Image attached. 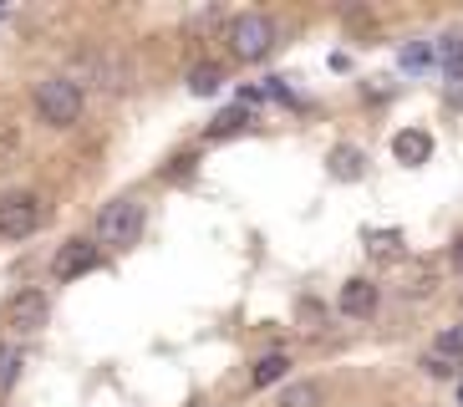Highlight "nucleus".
I'll use <instances>...</instances> for the list:
<instances>
[{
	"instance_id": "nucleus-1",
	"label": "nucleus",
	"mask_w": 463,
	"mask_h": 407,
	"mask_svg": "<svg viewBox=\"0 0 463 407\" xmlns=\"http://www.w3.org/2000/svg\"><path fill=\"white\" fill-rule=\"evenodd\" d=\"M36 112H42V122H52V128H71V122L82 118V87L71 77H46L42 87H36Z\"/></svg>"
},
{
	"instance_id": "nucleus-2",
	"label": "nucleus",
	"mask_w": 463,
	"mask_h": 407,
	"mask_svg": "<svg viewBox=\"0 0 463 407\" xmlns=\"http://www.w3.org/2000/svg\"><path fill=\"white\" fill-rule=\"evenodd\" d=\"M143 234V204L137 199H112L102 214H97V244H112V250H128Z\"/></svg>"
},
{
	"instance_id": "nucleus-3",
	"label": "nucleus",
	"mask_w": 463,
	"mask_h": 407,
	"mask_svg": "<svg viewBox=\"0 0 463 407\" xmlns=\"http://www.w3.org/2000/svg\"><path fill=\"white\" fill-rule=\"evenodd\" d=\"M275 46V21L260 11H245L230 21V52L240 62H265V52Z\"/></svg>"
},
{
	"instance_id": "nucleus-4",
	"label": "nucleus",
	"mask_w": 463,
	"mask_h": 407,
	"mask_svg": "<svg viewBox=\"0 0 463 407\" xmlns=\"http://www.w3.org/2000/svg\"><path fill=\"white\" fill-rule=\"evenodd\" d=\"M42 230V199L36 194H5L0 199V234L5 240H26Z\"/></svg>"
},
{
	"instance_id": "nucleus-5",
	"label": "nucleus",
	"mask_w": 463,
	"mask_h": 407,
	"mask_svg": "<svg viewBox=\"0 0 463 407\" xmlns=\"http://www.w3.org/2000/svg\"><path fill=\"white\" fill-rule=\"evenodd\" d=\"M46 321H52V300H46L42 290H21V296H11V306H5V326H11L15 336H31V331H42Z\"/></svg>"
},
{
	"instance_id": "nucleus-6",
	"label": "nucleus",
	"mask_w": 463,
	"mask_h": 407,
	"mask_svg": "<svg viewBox=\"0 0 463 407\" xmlns=\"http://www.w3.org/2000/svg\"><path fill=\"white\" fill-rule=\"evenodd\" d=\"M97 260H102V250H97L92 240H67L61 250H56V260H52V275L56 280H77V275L97 270Z\"/></svg>"
},
{
	"instance_id": "nucleus-7",
	"label": "nucleus",
	"mask_w": 463,
	"mask_h": 407,
	"mask_svg": "<svg viewBox=\"0 0 463 407\" xmlns=\"http://www.w3.org/2000/svg\"><path fill=\"white\" fill-rule=\"evenodd\" d=\"M392 158L408 163V168H422V163L433 158V137H428V128H402V133L392 137Z\"/></svg>"
},
{
	"instance_id": "nucleus-8",
	"label": "nucleus",
	"mask_w": 463,
	"mask_h": 407,
	"mask_svg": "<svg viewBox=\"0 0 463 407\" xmlns=\"http://www.w3.org/2000/svg\"><path fill=\"white\" fill-rule=\"evenodd\" d=\"M341 311L356 316V321H367V316L377 311V285L372 280H346L341 285Z\"/></svg>"
},
{
	"instance_id": "nucleus-9",
	"label": "nucleus",
	"mask_w": 463,
	"mask_h": 407,
	"mask_svg": "<svg viewBox=\"0 0 463 407\" xmlns=\"http://www.w3.org/2000/svg\"><path fill=\"white\" fill-rule=\"evenodd\" d=\"M458 366H463V362H458V352L449 346V336H438L433 346H428V356H422V372H428V377H438V382L453 377Z\"/></svg>"
},
{
	"instance_id": "nucleus-10",
	"label": "nucleus",
	"mask_w": 463,
	"mask_h": 407,
	"mask_svg": "<svg viewBox=\"0 0 463 407\" xmlns=\"http://www.w3.org/2000/svg\"><path fill=\"white\" fill-rule=\"evenodd\" d=\"M82 67H87V71H92V77H97V87H112V92H118V87H123V81H128V71L118 67L112 56H82Z\"/></svg>"
},
{
	"instance_id": "nucleus-11",
	"label": "nucleus",
	"mask_w": 463,
	"mask_h": 407,
	"mask_svg": "<svg viewBox=\"0 0 463 407\" xmlns=\"http://www.w3.org/2000/svg\"><path fill=\"white\" fill-rule=\"evenodd\" d=\"M286 372H290V356H286V352L260 356V362H255V387H270V382H280Z\"/></svg>"
},
{
	"instance_id": "nucleus-12",
	"label": "nucleus",
	"mask_w": 463,
	"mask_h": 407,
	"mask_svg": "<svg viewBox=\"0 0 463 407\" xmlns=\"http://www.w3.org/2000/svg\"><path fill=\"white\" fill-rule=\"evenodd\" d=\"M433 52H438V62L449 67V77H458V71H463V31H449Z\"/></svg>"
},
{
	"instance_id": "nucleus-13",
	"label": "nucleus",
	"mask_w": 463,
	"mask_h": 407,
	"mask_svg": "<svg viewBox=\"0 0 463 407\" xmlns=\"http://www.w3.org/2000/svg\"><path fill=\"white\" fill-rule=\"evenodd\" d=\"M397 62H402V67H408V71H422V67H433V62H438V52H433V46H428V41H408V46H402V56H397Z\"/></svg>"
},
{
	"instance_id": "nucleus-14",
	"label": "nucleus",
	"mask_w": 463,
	"mask_h": 407,
	"mask_svg": "<svg viewBox=\"0 0 463 407\" xmlns=\"http://www.w3.org/2000/svg\"><path fill=\"white\" fill-rule=\"evenodd\" d=\"M331 174L336 178H362V153L356 148H331Z\"/></svg>"
},
{
	"instance_id": "nucleus-15",
	"label": "nucleus",
	"mask_w": 463,
	"mask_h": 407,
	"mask_svg": "<svg viewBox=\"0 0 463 407\" xmlns=\"http://www.w3.org/2000/svg\"><path fill=\"white\" fill-rule=\"evenodd\" d=\"M280 407H321V387L316 382H296V387H286Z\"/></svg>"
},
{
	"instance_id": "nucleus-16",
	"label": "nucleus",
	"mask_w": 463,
	"mask_h": 407,
	"mask_svg": "<svg viewBox=\"0 0 463 407\" xmlns=\"http://www.w3.org/2000/svg\"><path fill=\"white\" fill-rule=\"evenodd\" d=\"M219 81H224V71L209 67V62H204V67H194V71H189V92L209 97V92H219Z\"/></svg>"
},
{
	"instance_id": "nucleus-17",
	"label": "nucleus",
	"mask_w": 463,
	"mask_h": 407,
	"mask_svg": "<svg viewBox=\"0 0 463 407\" xmlns=\"http://www.w3.org/2000/svg\"><path fill=\"white\" fill-rule=\"evenodd\" d=\"M397 244H402V234H397V230H387V234L372 230V234H367V255H372V260H392Z\"/></svg>"
},
{
	"instance_id": "nucleus-18",
	"label": "nucleus",
	"mask_w": 463,
	"mask_h": 407,
	"mask_svg": "<svg viewBox=\"0 0 463 407\" xmlns=\"http://www.w3.org/2000/svg\"><path fill=\"white\" fill-rule=\"evenodd\" d=\"M245 122H250V112H245V108H230L224 118H214V122H209V137H230V133H240Z\"/></svg>"
},
{
	"instance_id": "nucleus-19",
	"label": "nucleus",
	"mask_w": 463,
	"mask_h": 407,
	"mask_svg": "<svg viewBox=\"0 0 463 407\" xmlns=\"http://www.w3.org/2000/svg\"><path fill=\"white\" fill-rule=\"evenodd\" d=\"M15 377H21V352L15 346H0V393L15 387Z\"/></svg>"
},
{
	"instance_id": "nucleus-20",
	"label": "nucleus",
	"mask_w": 463,
	"mask_h": 407,
	"mask_svg": "<svg viewBox=\"0 0 463 407\" xmlns=\"http://www.w3.org/2000/svg\"><path fill=\"white\" fill-rule=\"evenodd\" d=\"M300 331H311V336H321V331H326V316H321V306H316V300H300Z\"/></svg>"
},
{
	"instance_id": "nucleus-21",
	"label": "nucleus",
	"mask_w": 463,
	"mask_h": 407,
	"mask_svg": "<svg viewBox=\"0 0 463 407\" xmlns=\"http://www.w3.org/2000/svg\"><path fill=\"white\" fill-rule=\"evenodd\" d=\"M449 102H453V108H463V71H458V77H449Z\"/></svg>"
},
{
	"instance_id": "nucleus-22",
	"label": "nucleus",
	"mask_w": 463,
	"mask_h": 407,
	"mask_svg": "<svg viewBox=\"0 0 463 407\" xmlns=\"http://www.w3.org/2000/svg\"><path fill=\"white\" fill-rule=\"evenodd\" d=\"M443 336H449V346L458 352V362H463V326H453V331H443Z\"/></svg>"
},
{
	"instance_id": "nucleus-23",
	"label": "nucleus",
	"mask_w": 463,
	"mask_h": 407,
	"mask_svg": "<svg viewBox=\"0 0 463 407\" xmlns=\"http://www.w3.org/2000/svg\"><path fill=\"white\" fill-rule=\"evenodd\" d=\"M453 265H458V270H463V234H458V240H453Z\"/></svg>"
},
{
	"instance_id": "nucleus-24",
	"label": "nucleus",
	"mask_w": 463,
	"mask_h": 407,
	"mask_svg": "<svg viewBox=\"0 0 463 407\" xmlns=\"http://www.w3.org/2000/svg\"><path fill=\"white\" fill-rule=\"evenodd\" d=\"M458 402H463V387H458Z\"/></svg>"
},
{
	"instance_id": "nucleus-25",
	"label": "nucleus",
	"mask_w": 463,
	"mask_h": 407,
	"mask_svg": "<svg viewBox=\"0 0 463 407\" xmlns=\"http://www.w3.org/2000/svg\"><path fill=\"white\" fill-rule=\"evenodd\" d=\"M194 407H204V402H194Z\"/></svg>"
}]
</instances>
